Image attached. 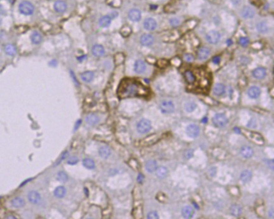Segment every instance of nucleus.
Listing matches in <instances>:
<instances>
[{
	"instance_id": "26",
	"label": "nucleus",
	"mask_w": 274,
	"mask_h": 219,
	"mask_svg": "<svg viewBox=\"0 0 274 219\" xmlns=\"http://www.w3.org/2000/svg\"><path fill=\"white\" fill-rule=\"evenodd\" d=\"M184 76H185V78L187 82L189 84H193L196 80V78H195V75H194V73L189 70H186L185 72Z\"/></svg>"
},
{
	"instance_id": "49",
	"label": "nucleus",
	"mask_w": 274,
	"mask_h": 219,
	"mask_svg": "<svg viewBox=\"0 0 274 219\" xmlns=\"http://www.w3.org/2000/svg\"><path fill=\"white\" fill-rule=\"evenodd\" d=\"M232 2L234 4H238L240 2V0H232Z\"/></svg>"
},
{
	"instance_id": "19",
	"label": "nucleus",
	"mask_w": 274,
	"mask_h": 219,
	"mask_svg": "<svg viewBox=\"0 0 274 219\" xmlns=\"http://www.w3.org/2000/svg\"><path fill=\"white\" fill-rule=\"evenodd\" d=\"M145 168L148 172H153L158 168V164L154 160H149L145 164Z\"/></svg>"
},
{
	"instance_id": "33",
	"label": "nucleus",
	"mask_w": 274,
	"mask_h": 219,
	"mask_svg": "<svg viewBox=\"0 0 274 219\" xmlns=\"http://www.w3.org/2000/svg\"><path fill=\"white\" fill-rule=\"evenodd\" d=\"M230 211L233 215H234L235 216H239L242 213V209L239 205H234L232 206V207L230 208Z\"/></svg>"
},
{
	"instance_id": "13",
	"label": "nucleus",
	"mask_w": 274,
	"mask_h": 219,
	"mask_svg": "<svg viewBox=\"0 0 274 219\" xmlns=\"http://www.w3.org/2000/svg\"><path fill=\"white\" fill-rule=\"evenodd\" d=\"M194 213V208L190 206H185L182 210V216L185 218H190L193 216Z\"/></svg>"
},
{
	"instance_id": "3",
	"label": "nucleus",
	"mask_w": 274,
	"mask_h": 219,
	"mask_svg": "<svg viewBox=\"0 0 274 219\" xmlns=\"http://www.w3.org/2000/svg\"><path fill=\"white\" fill-rule=\"evenodd\" d=\"M19 11L21 13L26 15H29L33 13L34 7L32 3L29 2H23L18 7Z\"/></svg>"
},
{
	"instance_id": "17",
	"label": "nucleus",
	"mask_w": 274,
	"mask_h": 219,
	"mask_svg": "<svg viewBox=\"0 0 274 219\" xmlns=\"http://www.w3.org/2000/svg\"><path fill=\"white\" fill-rule=\"evenodd\" d=\"M255 15V11L253 8L249 7L244 8L242 10V16L245 18H252Z\"/></svg>"
},
{
	"instance_id": "39",
	"label": "nucleus",
	"mask_w": 274,
	"mask_h": 219,
	"mask_svg": "<svg viewBox=\"0 0 274 219\" xmlns=\"http://www.w3.org/2000/svg\"><path fill=\"white\" fill-rule=\"evenodd\" d=\"M147 218L148 219H158L159 218V215L158 213L155 211H153L149 212L147 215Z\"/></svg>"
},
{
	"instance_id": "47",
	"label": "nucleus",
	"mask_w": 274,
	"mask_h": 219,
	"mask_svg": "<svg viewBox=\"0 0 274 219\" xmlns=\"http://www.w3.org/2000/svg\"><path fill=\"white\" fill-rule=\"evenodd\" d=\"M137 180H138V182H140V183L142 182V181H143V176L142 174H140V175H138V177Z\"/></svg>"
},
{
	"instance_id": "40",
	"label": "nucleus",
	"mask_w": 274,
	"mask_h": 219,
	"mask_svg": "<svg viewBox=\"0 0 274 219\" xmlns=\"http://www.w3.org/2000/svg\"><path fill=\"white\" fill-rule=\"evenodd\" d=\"M78 162V158L76 156L70 157L67 160V163L69 164H71V165L76 164Z\"/></svg>"
},
{
	"instance_id": "30",
	"label": "nucleus",
	"mask_w": 274,
	"mask_h": 219,
	"mask_svg": "<svg viewBox=\"0 0 274 219\" xmlns=\"http://www.w3.org/2000/svg\"><path fill=\"white\" fill-rule=\"evenodd\" d=\"M99 154L102 158H107L111 155V150L107 147H102L99 149Z\"/></svg>"
},
{
	"instance_id": "34",
	"label": "nucleus",
	"mask_w": 274,
	"mask_h": 219,
	"mask_svg": "<svg viewBox=\"0 0 274 219\" xmlns=\"http://www.w3.org/2000/svg\"><path fill=\"white\" fill-rule=\"evenodd\" d=\"M83 165L88 169H93L95 166V162L89 158H86L83 161Z\"/></svg>"
},
{
	"instance_id": "15",
	"label": "nucleus",
	"mask_w": 274,
	"mask_h": 219,
	"mask_svg": "<svg viewBox=\"0 0 274 219\" xmlns=\"http://www.w3.org/2000/svg\"><path fill=\"white\" fill-rule=\"evenodd\" d=\"M240 154L245 158H250L253 154V150L249 146H244L240 149Z\"/></svg>"
},
{
	"instance_id": "37",
	"label": "nucleus",
	"mask_w": 274,
	"mask_h": 219,
	"mask_svg": "<svg viewBox=\"0 0 274 219\" xmlns=\"http://www.w3.org/2000/svg\"><path fill=\"white\" fill-rule=\"evenodd\" d=\"M57 179L59 181L62 182H65L68 180V176L65 172H60L57 175Z\"/></svg>"
},
{
	"instance_id": "45",
	"label": "nucleus",
	"mask_w": 274,
	"mask_h": 219,
	"mask_svg": "<svg viewBox=\"0 0 274 219\" xmlns=\"http://www.w3.org/2000/svg\"><path fill=\"white\" fill-rule=\"evenodd\" d=\"M220 62V57L218 56H216L213 59V62L215 64H219Z\"/></svg>"
},
{
	"instance_id": "23",
	"label": "nucleus",
	"mask_w": 274,
	"mask_h": 219,
	"mask_svg": "<svg viewBox=\"0 0 274 219\" xmlns=\"http://www.w3.org/2000/svg\"><path fill=\"white\" fill-rule=\"evenodd\" d=\"M92 53L94 55L97 57L102 56L104 54V47L99 44H96L93 46L92 48Z\"/></svg>"
},
{
	"instance_id": "16",
	"label": "nucleus",
	"mask_w": 274,
	"mask_h": 219,
	"mask_svg": "<svg viewBox=\"0 0 274 219\" xmlns=\"http://www.w3.org/2000/svg\"><path fill=\"white\" fill-rule=\"evenodd\" d=\"M145 69H146V65L142 60H138L136 61L134 65V69L137 73H138V74H141V73L145 71Z\"/></svg>"
},
{
	"instance_id": "10",
	"label": "nucleus",
	"mask_w": 274,
	"mask_h": 219,
	"mask_svg": "<svg viewBox=\"0 0 274 219\" xmlns=\"http://www.w3.org/2000/svg\"><path fill=\"white\" fill-rule=\"evenodd\" d=\"M210 54V50L207 47H202L199 50L197 57L200 60L206 59Z\"/></svg>"
},
{
	"instance_id": "14",
	"label": "nucleus",
	"mask_w": 274,
	"mask_h": 219,
	"mask_svg": "<svg viewBox=\"0 0 274 219\" xmlns=\"http://www.w3.org/2000/svg\"><path fill=\"white\" fill-rule=\"evenodd\" d=\"M261 93L260 89L257 86H252L249 88L247 91V94L249 96L251 99H256L260 96Z\"/></svg>"
},
{
	"instance_id": "2",
	"label": "nucleus",
	"mask_w": 274,
	"mask_h": 219,
	"mask_svg": "<svg viewBox=\"0 0 274 219\" xmlns=\"http://www.w3.org/2000/svg\"><path fill=\"white\" fill-rule=\"evenodd\" d=\"M213 123L216 127H223L228 123V119L226 116L221 113L216 114L213 118Z\"/></svg>"
},
{
	"instance_id": "8",
	"label": "nucleus",
	"mask_w": 274,
	"mask_h": 219,
	"mask_svg": "<svg viewBox=\"0 0 274 219\" xmlns=\"http://www.w3.org/2000/svg\"><path fill=\"white\" fill-rule=\"evenodd\" d=\"M28 198L29 201L33 204H38L41 201V196L40 194L35 190H31L28 193Z\"/></svg>"
},
{
	"instance_id": "46",
	"label": "nucleus",
	"mask_w": 274,
	"mask_h": 219,
	"mask_svg": "<svg viewBox=\"0 0 274 219\" xmlns=\"http://www.w3.org/2000/svg\"><path fill=\"white\" fill-rule=\"evenodd\" d=\"M81 120H78L77 122H76V125H75V127H74V131H76L78 128H79V127L80 126V125H81Z\"/></svg>"
},
{
	"instance_id": "25",
	"label": "nucleus",
	"mask_w": 274,
	"mask_h": 219,
	"mask_svg": "<svg viewBox=\"0 0 274 219\" xmlns=\"http://www.w3.org/2000/svg\"><path fill=\"white\" fill-rule=\"evenodd\" d=\"M86 121L88 124H89L90 125H95L98 123L99 118L96 115L93 114H89L88 116H86Z\"/></svg>"
},
{
	"instance_id": "38",
	"label": "nucleus",
	"mask_w": 274,
	"mask_h": 219,
	"mask_svg": "<svg viewBox=\"0 0 274 219\" xmlns=\"http://www.w3.org/2000/svg\"><path fill=\"white\" fill-rule=\"evenodd\" d=\"M257 29H258V31H260L261 33H265L268 30L267 26L265 24V23H264V22L259 23L257 25Z\"/></svg>"
},
{
	"instance_id": "28",
	"label": "nucleus",
	"mask_w": 274,
	"mask_h": 219,
	"mask_svg": "<svg viewBox=\"0 0 274 219\" xmlns=\"http://www.w3.org/2000/svg\"><path fill=\"white\" fill-rule=\"evenodd\" d=\"M111 22V17L108 15L102 17L99 20V24L103 28L109 26L110 25Z\"/></svg>"
},
{
	"instance_id": "22",
	"label": "nucleus",
	"mask_w": 274,
	"mask_h": 219,
	"mask_svg": "<svg viewBox=\"0 0 274 219\" xmlns=\"http://www.w3.org/2000/svg\"><path fill=\"white\" fill-rule=\"evenodd\" d=\"M66 189L64 186H59L54 190V195L58 198H64L66 194Z\"/></svg>"
},
{
	"instance_id": "50",
	"label": "nucleus",
	"mask_w": 274,
	"mask_h": 219,
	"mask_svg": "<svg viewBox=\"0 0 274 219\" xmlns=\"http://www.w3.org/2000/svg\"><path fill=\"white\" fill-rule=\"evenodd\" d=\"M206 121H207V118H206V117H205L204 119H203V122H204V123H206Z\"/></svg>"
},
{
	"instance_id": "21",
	"label": "nucleus",
	"mask_w": 274,
	"mask_h": 219,
	"mask_svg": "<svg viewBox=\"0 0 274 219\" xmlns=\"http://www.w3.org/2000/svg\"><path fill=\"white\" fill-rule=\"evenodd\" d=\"M54 8L57 12L63 13L67 9V5L62 1H57L54 4Z\"/></svg>"
},
{
	"instance_id": "32",
	"label": "nucleus",
	"mask_w": 274,
	"mask_h": 219,
	"mask_svg": "<svg viewBox=\"0 0 274 219\" xmlns=\"http://www.w3.org/2000/svg\"><path fill=\"white\" fill-rule=\"evenodd\" d=\"M31 39L33 43L39 44L42 41V37L39 33L34 32L31 36Z\"/></svg>"
},
{
	"instance_id": "6",
	"label": "nucleus",
	"mask_w": 274,
	"mask_h": 219,
	"mask_svg": "<svg viewBox=\"0 0 274 219\" xmlns=\"http://www.w3.org/2000/svg\"><path fill=\"white\" fill-rule=\"evenodd\" d=\"M199 132H200V129L196 125H190L186 128V133L187 135L191 138L197 137L199 135Z\"/></svg>"
},
{
	"instance_id": "7",
	"label": "nucleus",
	"mask_w": 274,
	"mask_h": 219,
	"mask_svg": "<svg viewBox=\"0 0 274 219\" xmlns=\"http://www.w3.org/2000/svg\"><path fill=\"white\" fill-rule=\"evenodd\" d=\"M220 38V34L216 31H211L206 35V39L211 44H216L218 43Z\"/></svg>"
},
{
	"instance_id": "42",
	"label": "nucleus",
	"mask_w": 274,
	"mask_h": 219,
	"mask_svg": "<svg viewBox=\"0 0 274 219\" xmlns=\"http://www.w3.org/2000/svg\"><path fill=\"white\" fill-rule=\"evenodd\" d=\"M130 33H131V29L129 27H124L121 30V33L124 36H128L130 34Z\"/></svg>"
},
{
	"instance_id": "36",
	"label": "nucleus",
	"mask_w": 274,
	"mask_h": 219,
	"mask_svg": "<svg viewBox=\"0 0 274 219\" xmlns=\"http://www.w3.org/2000/svg\"><path fill=\"white\" fill-rule=\"evenodd\" d=\"M196 104L195 103L193 102H189L188 103H187L185 106V109L187 112H192L193 111L195 110V109L196 108Z\"/></svg>"
},
{
	"instance_id": "44",
	"label": "nucleus",
	"mask_w": 274,
	"mask_h": 219,
	"mask_svg": "<svg viewBox=\"0 0 274 219\" xmlns=\"http://www.w3.org/2000/svg\"><path fill=\"white\" fill-rule=\"evenodd\" d=\"M185 59L188 62H192L194 60V57L190 54H187L185 55Z\"/></svg>"
},
{
	"instance_id": "18",
	"label": "nucleus",
	"mask_w": 274,
	"mask_h": 219,
	"mask_svg": "<svg viewBox=\"0 0 274 219\" xmlns=\"http://www.w3.org/2000/svg\"><path fill=\"white\" fill-rule=\"evenodd\" d=\"M129 18L132 21H138L140 20L141 18V13L137 9H133L130 11L128 14Z\"/></svg>"
},
{
	"instance_id": "41",
	"label": "nucleus",
	"mask_w": 274,
	"mask_h": 219,
	"mask_svg": "<svg viewBox=\"0 0 274 219\" xmlns=\"http://www.w3.org/2000/svg\"><path fill=\"white\" fill-rule=\"evenodd\" d=\"M249 42H250V40L246 37L240 38L239 39V43L242 46H246L249 44Z\"/></svg>"
},
{
	"instance_id": "4",
	"label": "nucleus",
	"mask_w": 274,
	"mask_h": 219,
	"mask_svg": "<svg viewBox=\"0 0 274 219\" xmlns=\"http://www.w3.org/2000/svg\"><path fill=\"white\" fill-rule=\"evenodd\" d=\"M151 121L146 119H141L137 124V130L140 133H147L151 130Z\"/></svg>"
},
{
	"instance_id": "27",
	"label": "nucleus",
	"mask_w": 274,
	"mask_h": 219,
	"mask_svg": "<svg viewBox=\"0 0 274 219\" xmlns=\"http://www.w3.org/2000/svg\"><path fill=\"white\" fill-rule=\"evenodd\" d=\"M252 178V173L249 171V170H245L244 171L241 175H240V179L243 182H248L251 180Z\"/></svg>"
},
{
	"instance_id": "43",
	"label": "nucleus",
	"mask_w": 274,
	"mask_h": 219,
	"mask_svg": "<svg viewBox=\"0 0 274 219\" xmlns=\"http://www.w3.org/2000/svg\"><path fill=\"white\" fill-rule=\"evenodd\" d=\"M170 23L173 26H177L179 24V20L177 18H172L170 20Z\"/></svg>"
},
{
	"instance_id": "5",
	"label": "nucleus",
	"mask_w": 274,
	"mask_h": 219,
	"mask_svg": "<svg viewBox=\"0 0 274 219\" xmlns=\"http://www.w3.org/2000/svg\"><path fill=\"white\" fill-rule=\"evenodd\" d=\"M161 111L163 113H171L175 110V106L171 101H163L160 106Z\"/></svg>"
},
{
	"instance_id": "11",
	"label": "nucleus",
	"mask_w": 274,
	"mask_h": 219,
	"mask_svg": "<svg viewBox=\"0 0 274 219\" xmlns=\"http://www.w3.org/2000/svg\"><path fill=\"white\" fill-rule=\"evenodd\" d=\"M154 41V37L151 34H143L140 38V42L144 46L151 45Z\"/></svg>"
},
{
	"instance_id": "29",
	"label": "nucleus",
	"mask_w": 274,
	"mask_h": 219,
	"mask_svg": "<svg viewBox=\"0 0 274 219\" xmlns=\"http://www.w3.org/2000/svg\"><path fill=\"white\" fill-rule=\"evenodd\" d=\"M81 79L84 81L88 83V82H90L93 80V78L94 77V75H93V73L91 71H86V72H85L83 73V74L81 75Z\"/></svg>"
},
{
	"instance_id": "12",
	"label": "nucleus",
	"mask_w": 274,
	"mask_h": 219,
	"mask_svg": "<svg viewBox=\"0 0 274 219\" xmlns=\"http://www.w3.org/2000/svg\"><path fill=\"white\" fill-rule=\"evenodd\" d=\"M266 75V70L263 67H258L253 71V75L256 79H263Z\"/></svg>"
},
{
	"instance_id": "9",
	"label": "nucleus",
	"mask_w": 274,
	"mask_h": 219,
	"mask_svg": "<svg viewBox=\"0 0 274 219\" xmlns=\"http://www.w3.org/2000/svg\"><path fill=\"white\" fill-rule=\"evenodd\" d=\"M143 26L145 29L148 31H154L157 27V22L152 18H148L145 20Z\"/></svg>"
},
{
	"instance_id": "35",
	"label": "nucleus",
	"mask_w": 274,
	"mask_h": 219,
	"mask_svg": "<svg viewBox=\"0 0 274 219\" xmlns=\"http://www.w3.org/2000/svg\"><path fill=\"white\" fill-rule=\"evenodd\" d=\"M5 52L8 55L13 56L16 54V48L12 44H8L5 47Z\"/></svg>"
},
{
	"instance_id": "24",
	"label": "nucleus",
	"mask_w": 274,
	"mask_h": 219,
	"mask_svg": "<svg viewBox=\"0 0 274 219\" xmlns=\"http://www.w3.org/2000/svg\"><path fill=\"white\" fill-rule=\"evenodd\" d=\"M225 91V86L223 84L218 83L216 84L213 88V93L217 96L222 95Z\"/></svg>"
},
{
	"instance_id": "31",
	"label": "nucleus",
	"mask_w": 274,
	"mask_h": 219,
	"mask_svg": "<svg viewBox=\"0 0 274 219\" xmlns=\"http://www.w3.org/2000/svg\"><path fill=\"white\" fill-rule=\"evenodd\" d=\"M168 169L166 167L164 166H161L158 168H157V175L159 177V178H164L165 177H166V175H168Z\"/></svg>"
},
{
	"instance_id": "20",
	"label": "nucleus",
	"mask_w": 274,
	"mask_h": 219,
	"mask_svg": "<svg viewBox=\"0 0 274 219\" xmlns=\"http://www.w3.org/2000/svg\"><path fill=\"white\" fill-rule=\"evenodd\" d=\"M26 203H25V201L20 197H17L13 198L12 201H11V205L14 208H22L23 207Z\"/></svg>"
},
{
	"instance_id": "1",
	"label": "nucleus",
	"mask_w": 274,
	"mask_h": 219,
	"mask_svg": "<svg viewBox=\"0 0 274 219\" xmlns=\"http://www.w3.org/2000/svg\"><path fill=\"white\" fill-rule=\"evenodd\" d=\"M147 90L142 84L132 80L122 81L118 89V95L122 99L143 96L147 95Z\"/></svg>"
},
{
	"instance_id": "48",
	"label": "nucleus",
	"mask_w": 274,
	"mask_h": 219,
	"mask_svg": "<svg viewBox=\"0 0 274 219\" xmlns=\"http://www.w3.org/2000/svg\"><path fill=\"white\" fill-rule=\"evenodd\" d=\"M32 179H28V180H26V181H25V182H23V183H22V184H21V185H20V187H22V186H23V185H25V184H27V183H28V182H29V181H31V180H32Z\"/></svg>"
}]
</instances>
